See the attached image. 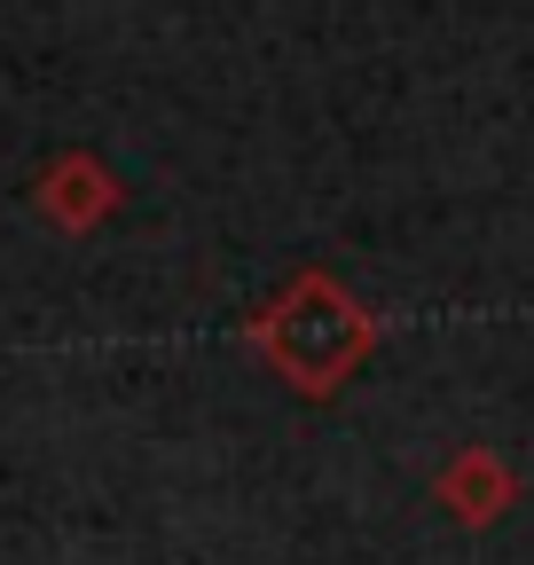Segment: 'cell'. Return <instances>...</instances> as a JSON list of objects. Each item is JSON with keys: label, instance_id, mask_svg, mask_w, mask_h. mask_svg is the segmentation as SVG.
Returning a JSON list of instances; mask_svg holds the SVG:
<instances>
[{"label": "cell", "instance_id": "obj_3", "mask_svg": "<svg viewBox=\"0 0 534 565\" xmlns=\"http://www.w3.org/2000/svg\"><path fill=\"white\" fill-rule=\"evenodd\" d=\"M432 503L463 526V534H488L519 511V463L503 448H456L432 479Z\"/></svg>", "mask_w": 534, "mask_h": 565}, {"label": "cell", "instance_id": "obj_1", "mask_svg": "<svg viewBox=\"0 0 534 565\" xmlns=\"http://www.w3.org/2000/svg\"><path fill=\"white\" fill-rule=\"evenodd\" d=\"M244 345H252V362L276 385H291L299 401H330L339 385H354V370L377 353V315L330 267H299L276 299H259L244 315Z\"/></svg>", "mask_w": 534, "mask_h": 565}, {"label": "cell", "instance_id": "obj_2", "mask_svg": "<svg viewBox=\"0 0 534 565\" xmlns=\"http://www.w3.org/2000/svg\"><path fill=\"white\" fill-rule=\"evenodd\" d=\"M118 204H126V181L110 158L95 150H55L40 173H32V212L55 228V236H95L118 221Z\"/></svg>", "mask_w": 534, "mask_h": 565}]
</instances>
